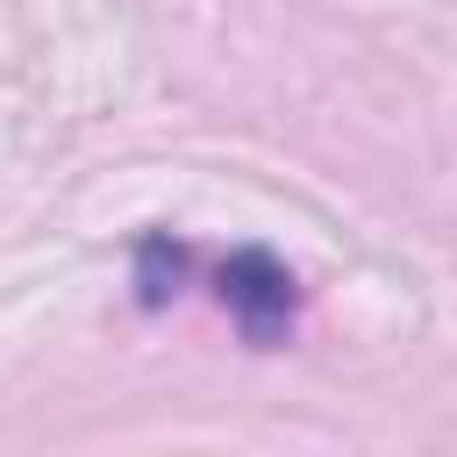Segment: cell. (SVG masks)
Here are the masks:
<instances>
[{
	"instance_id": "cell-1",
	"label": "cell",
	"mask_w": 457,
	"mask_h": 457,
	"mask_svg": "<svg viewBox=\"0 0 457 457\" xmlns=\"http://www.w3.org/2000/svg\"><path fill=\"white\" fill-rule=\"evenodd\" d=\"M214 300H221V314L236 321V336L250 350H278L300 321V286L264 243H243L214 264Z\"/></svg>"
},
{
	"instance_id": "cell-2",
	"label": "cell",
	"mask_w": 457,
	"mask_h": 457,
	"mask_svg": "<svg viewBox=\"0 0 457 457\" xmlns=\"http://www.w3.org/2000/svg\"><path fill=\"white\" fill-rule=\"evenodd\" d=\"M186 271H193V250H186V243H171V236H143V243H136V300H143L150 314L186 293Z\"/></svg>"
}]
</instances>
